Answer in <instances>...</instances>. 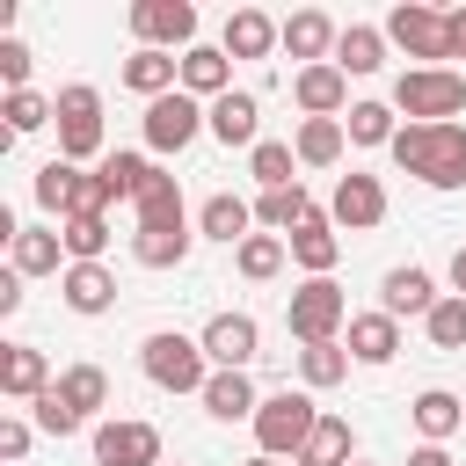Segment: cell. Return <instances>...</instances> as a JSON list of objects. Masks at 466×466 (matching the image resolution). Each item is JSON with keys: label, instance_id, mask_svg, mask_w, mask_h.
<instances>
[{"label": "cell", "instance_id": "e575fe53", "mask_svg": "<svg viewBox=\"0 0 466 466\" xmlns=\"http://www.w3.org/2000/svg\"><path fill=\"white\" fill-rule=\"evenodd\" d=\"M393 116H400L393 102H350L342 131H350V146H393V138H400V124H393Z\"/></svg>", "mask_w": 466, "mask_h": 466}, {"label": "cell", "instance_id": "83f0119b", "mask_svg": "<svg viewBox=\"0 0 466 466\" xmlns=\"http://www.w3.org/2000/svg\"><path fill=\"white\" fill-rule=\"evenodd\" d=\"M306 218H320V204L306 197V182H291V189H262V204H255V226H269V233H299Z\"/></svg>", "mask_w": 466, "mask_h": 466}, {"label": "cell", "instance_id": "8d00e7d4", "mask_svg": "<svg viewBox=\"0 0 466 466\" xmlns=\"http://www.w3.org/2000/svg\"><path fill=\"white\" fill-rule=\"evenodd\" d=\"M350 364H357V357H350L342 342H313V350H299V379H306L313 393L342 386V379H350Z\"/></svg>", "mask_w": 466, "mask_h": 466}, {"label": "cell", "instance_id": "f1b7e54d", "mask_svg": "<svg viewBox=\"0 0 466 466\" xmlns=\"http://www.w3.org/2000/svg\"><path fill=\"white\" fill-rule=\"evenodd\" d=\"M408 422L422 430V444H444V437L466 422V400H459V393H444V386H430V393H415V400H408Z\"/></svg>", "mask_w": 466, "mask_h": 466}, {"label": "cell", "instance_id": "d6986e66", "mask_svg": "<svg viewBox=\"0 0 466 466\" xmlns=\"http://www.w3.org/2000/svg\"><path fill=\"white\" fill-rule=\"evenodd\" d=\"M182 95H197V102L233 95V58H226V44H197V51H182Z\"/></svg>", "mask_w": 466, "mask_h": 466}, {"label": "cell", "instance_id": "836d02e7", "mask_svg": "<svg viewBox=\"0 0 466 466\" xmlns=\"http://www.w3.org/2000/svg\"><path fill=\"white\" fill-rule=\"evenodd\" d=\"M335 66H342V73H379V66H386V29L350 22V29H342V44H335Z\"/></svg>", "mask_w": 466, "mask_h": 466}, {"label": "cell", "instance_id": "f907efd6", "mask_svg": "<svg viewBox=\"0 0 466 466\" xmlns=\"http://www.w3.org/2000/svg\"><path fill=\"white\" fill-rule=\"evenodd\" d=\"M350 466H371V459H350Z\"/></svg>", "mask_w": 466, "mask_h": 466}, {"label": "cell", "instance_id": "484cf974", "mask_svg": "<svg viewBox=\"0 0 466 466\" xmlns=\"http://www.w3.org/2000/svg\"><path fill=\"white\" fill-rule=\"evenodd\" d=\"M197 400H204V415H218V422H255V408H262V393H255L248 371H211V386H204Z\"/></svg>", "mask_w": 466, "mask_h": 466}, {"label": "cell", "instance_id": "f546056e", "mask_svg": "<svg viewBox=\"0 0 466 466\" xmlns=\"http://www.w3.org/2000/svg\"><path fill=\"white\" fill-rule=\"evenodd\" d=\"M342 146H350L342 116H306V124H299V138H291L299 167H335V160H342Z\"/></svg>", "mask_w": 466, "mask_h": 466}, {"label": "cell", "instance_id": "74e56055", "mask_svg": "<svg viewBox=\"0 0 466 466\" xmlns=\"http://www.w3.org/2000/svg\"><path fill=\"white\" fill-rule=\"evenodd\" d=\"M248 175H255L262 189H291V182H299V153H291L284 138H262V146L248 153Z\"/></svg>", "mask_w": 466, "mask_h": 466}, {"label": "cell", "instance_id": "44dd1931", "mask_svg": "<svg viewBox=\"0 0 466 466\" xmlns=\"http://www.w3.org/2000/svg\"><path fill=\"white\" fill-rule=\"evenodd\" d=\"M58 299L73 306V313H109L116 306V277L102 269V262H66V277H58Z\"/></svg>", "mask_w": 466, "mask_h": 466}, {"label": "cell", "instance_id": "bcb514c9", "mask_svg": "<svg viewBox=\"0 0 466 466\" xmlns=\"http://www.w3.org/2000/svg\"><path fill=\"white\" fill-rule=\"evenodd\" d=\"M408 466H451V451H444V444H415V451H408Z\"/></svg>", "mask_w": 466, "mask_h": 466}, {"label": "cell", "instance_id": "681fc988", "mask_svg": "<svg viewBox=\"0 0 466 466\" xmlns=\"http://www.w3.org/2000/svg\"><path fill=\"white\" fill-rule=\"evenodd\" d=\"M248 466H284V459H262V451H255V459H248Z\"/></svg>", "mask_w": 466, "mask_h": 466}, {"label": "cell", "instance_id": "8fae6325", "mask_svg": "<svg viewBox=\"0 0 466 466\" xmlns=\"http://www.w3.org/2000/svg\"><path fill=\"white\" fill-rule=\"evenodd\" d=\"M197 342H204L211 371H248V364L262 357V328H255V313H211Z\"/></svg>", "mask_w": 466, "mask_h": 466}, {"label": "cell", "instance_id": "e0dca14e", "mask_svg": "<svg viewBox=\"0 0 466 466\" xmlns=\"http://www.w3.org/2000/svg\"><path fill=\"white\" fill-rule=\"evenodd\" d=\"M58 379H51V357L36 350V342H7L0 350V393L7 400H36V393H51Z\"/></svg>", "mask_w": 466, "mask_h": 466}, {"label": "cell", "instance_id": "7402d4cb", "mask_svg": "<svg viewBox=\"0 0 466 466\" xmlns=\"http://www.w3.org/2000/svg\"><path fill=\"white\" fill-rule=\"evenodd\" d=\"M430 306H437V284H430V269H415V262L386 269V284H379V313H393V320L422 313V320H430Z\"/></svg>", "mask_w": 466, "mask_h": 466}, {"label": "cell", "instance_id": "277c9868", "mask_svg": "<svg viewBox=\"0 0 466 466\" xmlns=\"http://www.w3.org/2000/svg\"><path fill=\"white\" fill-rule=\"evenodd\" d=\"M393 109H400L408 124H459V109H466V73H451V66H408V73L393 80Z\"/></svg>", "mask_w": 466, "mask_h": 466}, {"label": "cell", "instance_id": "4dcf8cb0", "mask_svg": "<svg viewBox=\"0 0 466 466\" xmlns=\"http://www.w3.org/2000/svg\"><path fill=\"white\" fill-rule=\"evenodd\" d=\"M80 182H87V175H80L73 160H44L29 189H36V204H44V211H51L58 226H66V218H73V204H80Z\"/></svg>", "mask_w": 466, "mask_h": 466}, {"label": "cell", "instance_id": "4fadbf2b", "mask_svg": "<svg viewBox=\"0 0 466 466\" xmlns=\"http://www.w3.org/2000/svg\"><path fill=\"white\" fill-rule=\"evenodd\" d=\"M328 218H335L342 233H371V226L386 218V182H379V175H357V167H350V175L335 182V197H328Z\"/></svg>", "mask_w": 466, "mask_h": 466}, {"label": "cell", "instance_id": "603a6c76", "mask_svg": "<svg viewBox=\"0 0 466 466\" xmlns=\"http://www.w3.org/2000/svg\"><path fill=\"white\" fill-rule=\"evenodd\" d=\"M342 350H350L357 364H393V357H400V320H393V313H350Z\"/></svg>", "mask_w": 466, "mask_h": 466}, {"label": "cell", "instance_id": "f35d334b", "mask_svg": "<svg viewBox=\"0 0 466 466\" xmlns=\"http://www.w3.org/2000/svg\"><path fill=\"white\" fill-rule=\"evenodd\" d=\"M58 240H66V262H102V248H109V218H66Z\"/></svg>", "mask_w": 466, "mask_h": 466}, {"label": "cell", "instance_id": "7bdbcfd3", "mask_svg": "<svg viewBox=\"0 0 466 466\" xmlns=\"http://www.w3.org/2000/svg\"><path fill=\"white\" fill-rule=\"evenodd\" d=\"M0 87H7V95L29 87V44H22V36H0Z\"/></svg>", "mask_w": 466, "mask_h": 466}, {"label": "cell", "instance_id": "52a82bcc", "mask_svg": "<svg viewBox=\"0 0 466 466\" xmlns=\"http://www.w3.org/2000/svg\"><path fill=\"white\" fill-rule=\"evenodd\" d=\"M51 109H58V116H51V124H58V160H73V167L95 160V153H102V95H95L87 80H73V87L51 95Z\"/></svg>", "mask_w": 466, "mask_h": 466}, {"label": "cell", "instance_id": "4316f807", "mask_svg": "<svg viewBox=\"0 0 466 466\" xmlns=\"http://www.w3.org/2000/svg\"><path fill=\"white\" fill-rule=\"evenodd\" d=\"M197 233H204V240H226V248H240V240L255 233V204H240L233 189H218V197H204V211H197Z\"/></svg>", "mask_w": 466, "mask_h": 466}, {"label": "cell", "instance_id": "d6a6232c", "mask_svg": "<svg viewBox=\"0 0 466 466\" xmlns=\"http://www.w3.org/2000/svg\"><path fill=\"white\" fill-rule=\"evenodd\" d=\"M58 393H66V408L87 422L95 408H109V371H102V364H66V371H58Z\"/></svg>", "mask_w": 466, "mask_h": 466}, {"label": "cell", "instance_id": "8992f818", "mask_svg": "<svg viewBox=\"0 0 466 466\" xmlns=\"http://www.w3.org/2000/svg\"><path fill=\"white\" fill-rule=\"evenodd\" d=\"M284 328L299 335V350H313V342H342V328H350V299H342V284H335V277H306V284L291 291V306H284Z\"/></svg>", "mask_w": 466, "mask_h": 466}, {"label": "cell", "instance_id": "ac0fdd59", "mask_svg": "<svg viewBox=\"0 0 466 466\" xmlns=\"http://www.w3.org/2000/svg\"><path fill=\"white\" fill-rule=\"evenodd\" d=\"M335 44H342L335 15H320V7H299V15H284V51H291V58H306V66H328V58H335Z\"/></svg>", "mask_w": 466, "mask_h": 466}, {"label": "cell", "instance_id": "cb8c5ba5", "mask_svg": "<svg viewBox=\"0 0 466 466\" xmlns=\"http://www.w3.org/2000/svg\"><path fill=\"white\" fill-rule=\"evenodd\" d=\"M284 44V22H269L262 7H233L226 15V58H269Z\"/></svg>", "mask_w": 466, "mask_h": 466}, {"label": "cell", "instance_id": "2e32d148", "mask_svg": "<svg viewBox=\"0 0 466 466\" xmlns=\"http://www.w3.org/2000/svg\"><path fill=\"white\" fill-rule=\"evenodd\" d=\"M7 269H15V277H66V240H58V226H22V233L7 240Z\"/></svg>", "mask_w": 466, "mask_h": 466}, {"label": "cell", "instance_id": "ee69618b", "mask_svg": "<svg viewBox=\"0 0 466 466\" xmlns=\"http://www.w3.org/2000/svg\"><path fill=\"white\" fill-rule=\"evenodd\" d=\"M29 444H36V422H29V415H0V459H7V466H22V459H29Z\"/></svg>", "mask_w": 466, "mask_h": 466}, {"label": "cell", "instance_id": "9c48e42d", "mask_svg": "<svg viewBox=\"0 0 466 466\" xmlns=\"http://www.w3.org/2000/svg\"><path fill=\"white\" fill-rule=\"evenodd\" d=\"M131 36L146 51H197V7L189 0H131Z\"/></svg>", "mask_w": 466, "mask_h": 466}, {"label": "cell", "instance_id": "d4e9b609", "mask_svg": "<svg viewBox=\"0 0 466 466\" xmlns=\"http://www.w3.org/2000/svg\"><path fill=\"white\" fill-rule=\"evenodd\" d=\"M124 87H131V95H146V102H160V95H175V87H182V58H175V51H146V44H138V51L124 58Z\"/></svg>", "mask_w": 466, "mask_h": 466}, {"label": "cell", "instance_id": "ffe728a7", "mask_svg": "<svg viewBox=\"0 0 466 466\" xmlns=\"http://www.w3.org/2000/svg\"><path fill=\"white\" fill-rule=\"evenodd\" d=\"M284 248H291V262H299L306 277H335V262H342V233H335V218H328V211H320V218H306Z\"/></svg>", "mask_w": 466, "mask_h": 466}, {"label": "cell", "instance_id": "7dc6e473", "mask_svg": "<svg viewBox=\"0 0 466 466\" xmlns=\"http://www.w3.org/2000/svg\"><path fill=\"white\" fill-rule=\"evenodd\" d=\"M451 58H466V7H451Z\"/></svg>", "mask_w": 466, "mask_h": 466}, {"label": "cell", "instance_id": "6da1fadb", "mask_svg": "<svg viewBox=\"0 0 466 466\" xmlns=\"http://www.w3.org/2000/svg\"><path fill=\"white\" fill-rule=\"evenodd\" d=\"M138 233H131V262H146V269H182V255H189V211H182V189H175V175H160V167H146V182H138Z\"/></svg>", "mask_w": 466, "mask_h": 466}, {"label": "cell", "instance_id": "5bb4252c", "mask_svg": "<svg viewBox=\"0 0 466 466\" xmlns=\"http://www.w3.org/2000/svg\"><path fill=\"white\" fill-rule=\"evenodd\" d=\"M291 102L306 109V116H342L350 109V73L328 58V66H299L291 73Z\"/></svg>", "mask_w": 466, "mask_h": 466}, {"label": "cell", "instance_id": "7c38bea8", "mask_svg": "<svg viewBox=\"0 0 466 466\" xmlns=\"http://www.w3.org/2000/svg\"><path fill=\"white\" fill-rule=\"evenodd\" d=\"M95 466H160V430L131 422V415H109L95 430Z\"/></svg>", "mask_w": 466, "mask_h": 466}, {"label": "cell", "instance_id": "ba28073f", "mask_svg": "<svg viewBox=\"0 0 466 466\" xmlns=\"http://www.w3.org/2000/svg\"><path fill=\"white\" fill-rule=\"evenodd\" d=\"M379 29H386V44H400V51L422 58V66L451 58V15H437V7H422V0H400Z\"/></svg>", "mask_w": 466, "mask_h": 466}, {"label": "cell", "instance_id": "c3c4849f", "mask_svg": "<svg viewBox=\"0 0 466 466\" xmlns=\"http://www.w3.org/2000/svg\"><path fill=\"white\" fill-rule=\"evenodd\" d=\"M451 291H459V299H466V248H459V255H451Z\"/></svg>", "mask_w": 466, "mask_h": 466}, {"label": "cell", "instance_id": "30bf717a", "mask_svg": "<svg viewBox=\"0 0 466 466\" xmlns=\"http://www.w3.org/2000/svg\"><path fill=\"white\" fill-rule=\"evenodd\" d=\"M197 131H211V109L197 102V95H160V102H146V146L153 153H182V146H197Z\"/></svg>", "mask_w": 466, "mask_h": 466}, {"label": "cell", "instance_id": "5b68a950", "mask_svg": "<svg viewBox=\"0 0 466 466\" xmlns=\"http://www.w3.org/2000/svg\"><path fill=\"white\" fill-rule=\"evenodd\" d=\"M320 415H328V408H313V393H291V386H284V393H262V408H255V444H262V459H299Z\"/></svg>", "mask_w": 466, "mask_h": 466}, {"label": "cell", "instance_id": "9a60e30c", "mask_svg": "<svg viewBox=\"0 0 466 466\" xmlns=\"http://www.w3.org/2000/svg\"><path fill=\"white\" fill-rule=\"evenodd\" d=\"M211 109V138L218 146H262V102L248 95V87H233V95H218V102H204Z\"/></svg>", "mask_w": 466, "mask_h": 466}, {"label": "cell", "instance_id": "7a4b0ae2", "mask_svg": "<svg viewBox=\"0 0 466 466\" xmlns=\"http://www.w3.org/2000/svg\"><path fill=\"white\" fill-rule=\"evenodd\" d=\"M400 175L430 182V189H459L466 182V124H400V138L386 146Z\"/></svg>", "mask_w": 466, "mask_h": 466}, {"label": "cell", "instance_id": "3957f363", "mask_svg": "<svg viewBox=\"0 0 466 466\" xmlns=\"http://www.w3.org/2000/svg\"><path fill=\"white\" fill-rule=\"evenodd\" d=\"M138 371H146L160 393H204V386H211V357H204V342L182 335V328L146 335V342H138Z\"/></svg>", "mask_w": 466, "mask_h": 466}, {"label": "cell", "instance_id": "ab89813d", "mask_svg": "<svg viewBox=\"0 0 466 466\" xmlns=\"http://www.w3.org/2000/svg\"><path fill=\"white\" fill-rule=\"evenodd\" d=\"M422 328H430V342H437V350H466V299H459V291H444V299L430 306V320H422Z\"/></svg>", "mask_w": 466, "mask_h": 466}, {"label": "cell", "instance_id": "b9f144b4", "mask_svg": "<svg viewBox=\"0 0 466 466\" xmlns=\"http://www.w3.org/2000/svg\"><path fill=\"white\" fill-rule=\"evenodd\" d=\"M29 408H36V430H44V437H73V430H80V415L66 408V393H58V386H51V393H36Z\"/></svg>", "mask_w": 466, "mask_h": 466}, {"label": "cell", "instance_id": "d590c367", "mask_svg": "<svg viewBox=\"0 0 466 466\" xmlns=\"http://www.w3.org/2000/svg\"><path fill=\"white\" fill-rule=\"evenodd\" d=\"M284 255H291V248H284V233H248V240L233 248V269H240L248 284H269V277L284 269Z\"/></svg>", "mask_w": 466, "mask_h": 466}, {"label": "cell", "instance_id": "60d3db41", "mask_svg": "<svg viewBox=\"0 0 466 466\" xmlns=\"http://www.w3.org/2000/svg\"><path fill=\"white\" fill-rule=\"evenodd\" d=\"M0 116H7V138H22V131H44L58 109H51L36 87H22V95H7V102H0Z\"/></svg>", "mask_w": 466, "mask_h": 466}, {"label": "cell", "instance_id": "f6af8a7d", "mask_svg": "<svg viewBox=\"0 0 466 466\" xmlns=\"http://www.w3.org/2000/svg\"><path fill=\"white\" fill-rule=\"evenodd\" d=\"M22 284H29V277H15V269L0 277V320H7V313H22Z\"/></svg>", "mask_w": 466, "mask_h": 466}, {"label": "cell", "instance_id": "1f68e13d", "mask_svg": "<svg viewBox=\"0 0 466 466\" xmlns=\"http://www.w3.org/2000/svg\"><path fill=\"white\" fill-rule=\"evenodd\" d=\"M350 459H357L350 422H342V415H320V422H313V437H306V451H299L291 466H350Z\"/></svg>", "mask_w": 466, "mask_h": 466}]
</instances>
